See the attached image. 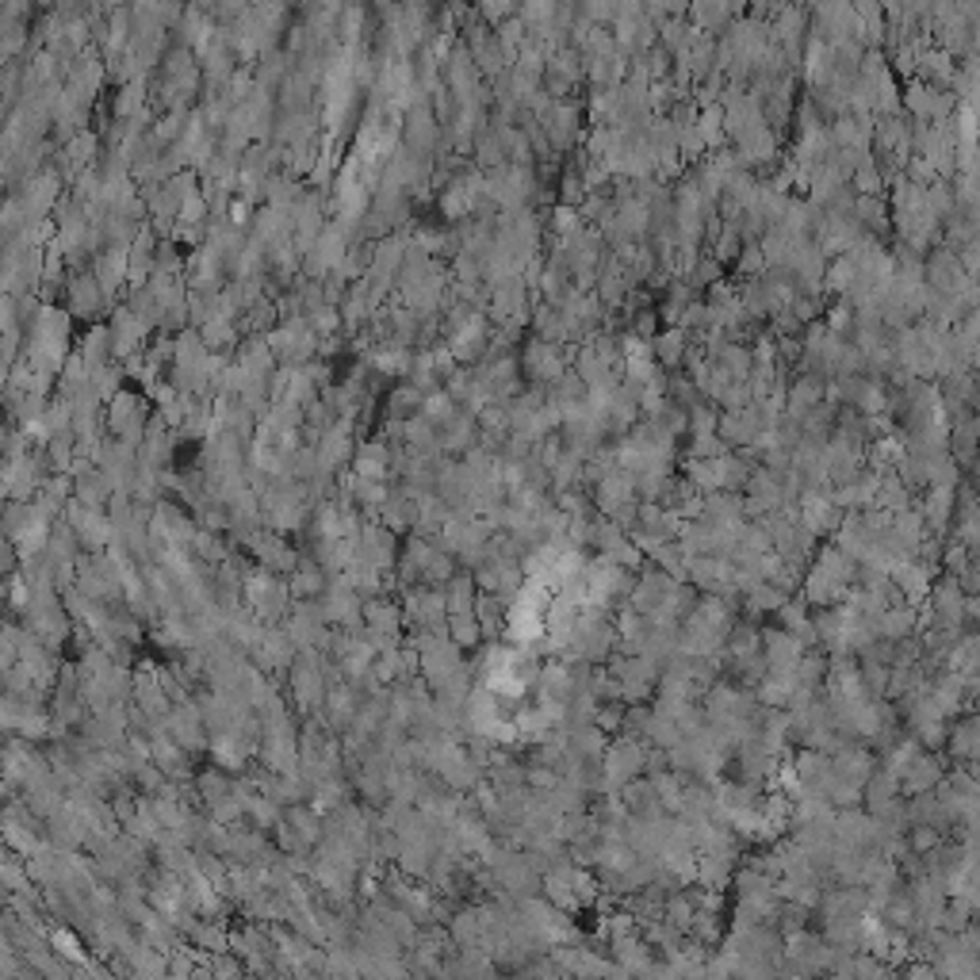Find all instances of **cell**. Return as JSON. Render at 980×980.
<instances>
[{"label": "cell", "instance_id": "obj_3", "mask_svg": "<svg viewBox=\"0 0 980 980\" xmlns=\"http://www.w3.org/2000/svg\"><path fill=\"white\" fill-rule=\"evenodd\" d=\"M651 341H656V357L663 360L666 368H674L682 357H686V341H689V333H682L678 326H674V330H663V333H659V338H651Z\"/></svg>", "mask_w": 980, "mask_h": 980}, {"label": "cell", "instance_id": "obj_1", "mask_svg": "<svg viewBox=\"0 0 980 980\" xmlns=\"http://www.w3.org/2000/svg\"><path fill=\"white\" fill-rule=\"evenodd\" d=\"M904 107L916 115V123H946L954 115V92L931 81H916L904 92Z\"/></svg>", "mask_w": 980, "mask_h": 980}, {"label": "cell", "instance_id": "obj_4", "mask_svg": "<svg viewBox=\"0 0 980 980\" xmlns=\"http://www.w3.org/2000/svg\"><path fill=\"white\" fill-rule=\"evenodd\" d=\"M721 4L731 12V16H743V12H747V0H721Z\"/></svg>", "mask_w": 980, "mask_h": 980}, {"label": "cell", "instance_id": "obj_2", "mask_svg": "<svg viewBox=\"0 0 980 980\" xmlns=\"http://www.w3.org/2000/svg\"><path fill=\"white\" fill-rule=\"evenodd\" d=\"M521 365H525L529 380H536V383H551V380H559V376L568 372V360H563L559 345L556 341H544V338H536L533 345L525 348Z\"/></svg>", "mask_w": 980, "mask_h": 980}]
</instances>
